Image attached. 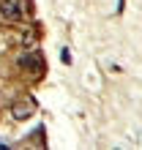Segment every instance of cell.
Returning a JSON list of instances; mask_svg holds the SVG:
<instances>
[{
	"mask_svg": "<svg viewBox=\"0 0 142 150\" xmlns=\"http://www.w3.org/2000/svg\"><path fill=\"white\" fill-rule=\"evenodd\" d=\"M0 16H6V19H22L25 8H22L19 0H0Z\"/></svg>",
	"mask_w": 142,
	"mask_h": 150,
	"instance_id": "cell-1",
	"label": "cell"
},
{
	"mask_svg": "<svg viewBox=\"0 0 142 150\" xmlns=\"http://www.w3.org/2000/svg\"><path fill=\"white\" fill-rule=\"evenodd\" d=\"M33 109H36V107H33V101H19L11 112H14V117H16V120H25V117H30V115H33Z\"/></svg>",
	"mask_w": 142,
	"mask_h": 150,
	"instance_id": "cell-2",
	"label": "cell"
},
{
	"mask_svg": "<svg viewBox=\"0 0 142 150\" xmlns=\"http://www.w3.org/2000/svg\"><path fill=\"white\" fill-rule=\"evenodd\" d=\"M38 60H41L38 55H25V57H22V66H25V68H36V71H38V68H41Z\"/></svg>",
	"mask_w": 142,
	"mask_h": 150,
	"instance_id": "cell-3",
	"label": "cell"
},
{
	"mask_svg": "<svg viewBox=\"0 0 142 150\" xmlns=\"http://www.w3.org/2000/svg\"><path fill=\"white\" fill-rule=\"evenodd\" d=\"M60 57H63V63H71V55H68V49H63V52H60Z\"/></svg>",
	"mask_w": 142,
	"mask_h": 150,
	"instance_id": "cell-4",
	"label": "cell"
}]
</instances>
